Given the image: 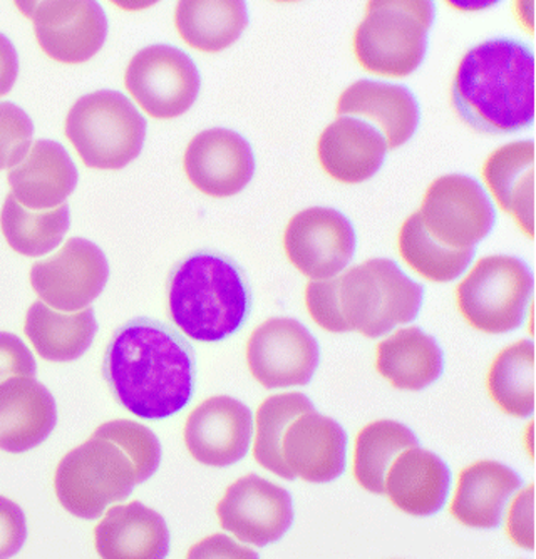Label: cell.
<instances>
[{"label":"cell","instance_id":"30","mask_svg":"<svg viewBox=\"0 0 536 559\" xmlns=\"http://www.w3.org/2000/svg\"><path fill=\"white\" fill-rule=\"evenodd\" d=\"M419 445L409 427L396 420H376L357 435L354 451V477L372 495H384L385 476L397 455Z\"/></svg>","mask_w":536,"mask_h":559},{"label":"cell","instance_id":"19","mask_svg":"<svg viewBox=\"0 0 536 559\" xmlns=\"http://www.w3.org/2000/svg\"><path fill=\"white\" fill-rule=\"evenodd\" d=\"M58 424V405L34 377L0 382V451L22 454L47 441Z\"/></svg>","mask_w":536,"mask_h":559},{"label":"cell","instance_id":"39","mask_svg":"<svg viewBox=\"0 0 536 559\" xmlns=\"http://www.w3.org/2000/svg\"><path fill=\"white\" fill-rule=\"evenodd\" d=\"M36 370L29 347L17 335L0 332V382L11 377H34Z\"/></svg>","mask_w":536,"mask_h":559},{"label":"cell","instance_id":"17","mask_svg":"<svg viewBox=\"0 0 536 559\" xmlns=\"http://www.w3.org/2000/svg\"><path fill=\"white\" fill-rule=\"evenodd\" d=\"M184 444L203 466L228 467L246 457L253 436V416L243 402L228 395L206 399L188 416Z\"/></svg>","mask_w":536,"mask_h":559},{"label":"cell","instance_id":"3","mask_svg":"<svg viewBox=\"0 0 536 559\" xmlns=\"http://www.w3.org/2000/svg\"><path fill=\"white\" fill-rule=\"evenodd\" d=\"M250 309L249 285L227 257L200 251L169 276V317L191 341H225L246 323Z\"/></svg>","mask_w":536,"mask_h":559},{"label":"cell","instance_id":"9","mask_svg":"<svg viewBox=\"0 0 536 559\" xmlns=\"http://www.w3.org/2000/svg\"><path fill=\"white\" fill-rule=\"evenodd\" d=\"M124 86L146 115L175 119L199 99L202 78L184 50L155 44L133 56L124 72Z\"/></svg>","mask_w":536,"mask_h":559},{"label":"cell","instance_id":"23","mask_svg":"<svg viewBox=\"0 0 536 559\" xmlns=\"http://www.w3.org/2000/svg\"><path fill=\"white\" fill-rule=\"evenodd\" d=\"M78 169L62 144L39 140L29 155L9 173L11 193L29 210L58 209L78 187Z\"/></svg>","mask_w":536,"mask_h":559},{"label":"cell","instance_id":"36","mask_svg":"<svg viewBox=\"0 0 536 559\" xmlns=\"http://www.w3.org/2000/svg\"><path fill=\"white\" fill-rule=\"evenodd\" d=\"M34 122L14 103H0V171L21 165L33 147Z\"/></svg>","mask_w":536,"mask_h":559},{"label":"cell","instance_id":"12","mask_svg":"<svg viewBox=\"0 0 536 559\" xmlns=\"http://www.w3.org/2000/svg\"><path fill=\"white\" fill-rule=\"evenodd\" d=\"M17 8L33 21L37 43L52 61L83 64L105 46L108 19L94 0L22 2Z\"/></svg>","mask_w":536,"mask_h":559},{"label":"cell","instance_id":"20","mask_svg":"<svg viewBox=\"0 0 536 559\" xmlns=\"http://www.w3.org/2000/svg\"><path fill=\"white\" fill-rule=\"evenodd\" d=\"M388 143L381 131L364 119L338 116L322 131L317 158L332 180L357 185L371 180L384 165Z\"/></svg>","mask_w":536,"mask_h":559},{"label":"cell","instance_id":"41","mask_svg":"<svg viewBox=\"0 0 536 559\" xmlns=\"http://www.w3.org/2000/svg\"><path fill=\"white\" fill-rule=\"evenodd\" d=\"M190 558H257V552L243 548L224 535H215L193 546Z\"/></svg>","mask_w":536,"mask_h":559},{"label":"cell","instance_id":"35","mask_svg":"<svg viewBox=\"0 0 536 559\" xmlns=\"http://www.w3.org/2000/svg\"><path fill=\"white\" fill-rule=\"evenodd\" d=\"M93 436L115 442L130 455L136 467L138 485L155 476L162 464V444L155 432L143 424L124 419L111 420L97 427Z\"/></svg>","mask_w":536,"mask_h":559},{"label":"cell","instance_id":"25","mask_svg":"<svg viewBox=\"0 0 536 559\" xmlns=\"http://www.w3.org/2000/svg\"><path fill=\"white\" fill-rule=\"evenodd\" d=\"M523 486L516 471L497 461H478L461 471L451 514L468 527L495 530L503 521L508 501Z\"/></svg>","mask_w":536,"mask_h":559},{"label":"cell","instance_id":"33","mask_svg":"<svg viewBox=\"0 0 536 559\" xmlns=\"http://www.w3.org/2000/svg\"><path fill=\"white\" fill-rule=\"evenodd\" d=\"M397 248L407 266L434 284H448L460 278L476 255V248L456 250L436 241L422 225L418 212L401 226Z\"/></svg>","mask_w":536,"mask_h":559},{"label":"cell","instance_id":"42","mask_svg":"<svg viewBox=\"0 0 536 559\" xmlns=\"http://www.w3.org/2000/svg\"><path fill=\"white\" fill-rule=\"evenodd\" d=\"M17 50L4 34H0V97L11 93L17 81Z\"/></svg>","mask_w":536,"mask_h":559},{"label":"cell","instance_id":"26","mask_svg":"<svg viewBox=\"0 0 536 559\" xmlns=\"http://www.w3.org/2000/svg\"><path fill=\"white\" fill-rule=\"evenodd\" d=\"M481 175L500 209L515 218L523 234L533 238L535 143L515 141L498 147L486 159Z\"/></svg>","mask_w":536,"mask_h":559},{"label":"cell","instance_id":"29","mask_svg":"<svg viewBox=\"0 0 536 559\" xmlns=\"http://www.w3.org/2000/svg\"><path fill=\"white\" fill-rule=\"evenodd\" d=\"M175 25L181 39L202 52H222L234 46L249 25V8L241 0L180 2Z\"/></svg>","mask_w":536,"mask_h":559},{"label":"cell","instance_id":"8","mask_svg":"<svg viewBox=\"0 0 536 559\" xmlns=\"http://www.w3.org/2000/svg\"><path fill=\"white\" fill-rule=\"evenodd\" d=\"M533 297V273L519 257L478 260L457 285L461 316L483 334H510L525 322Z\"/></svg>","mask_w":536,"mask_h":559},{"label":"cell","instance_id":"6","mask_svg":"<svg viewBox=\"0 0 536 559\" xmlns=\"http://www.w3.org/2000/svg\"><path fill=\"white\" fill-rule=\"evenodd\" d=\"M146 128V119L124 94L96 91L69 109L64 131L87 168L116 171L140 156Z\"/></svg>","mask_w":536,"mask_h":559},{"label":"cell","instance_id":"18","mask_svg":"<svg viewBox=\"0 0 536 559\" xmlns=\"http://www.w3.org/2000/svg\"><path fill=\"white\" fill-rule=\"evenodd\" d=\"M282 455L294 476L315 485L331 483L346 471V430L331 417L310 411L288 427Z\"/></svg>","mask_w":536,"mask_h":559},{"label":"cell","instance_id":"7","mask_svg":"<svg viewBox=\"0 0 536 559\" xmlns=\"http://www.w3.org/2000/svg\"><path fill=\"white\" fill-rule=\"evenodd\" d=\"M138 485L136 467L123 449L94 438L69 451L58 464L55 489L68 513L97 520L112 502L123 501Z\"/></svg>","mask_w":536,"mask_h":559},{"label":"cell","instance_id":"13","mask_svg":"<svg viewBox=\"0 0 536 559\" xmlns=\"http://www.w3.org/2000/svg\"><path fill=\"white\" fill-rule=\"evenodd\" d=\"M109 265L102 248L71 238L51 259L34 263L31 285L44 304L59 312L87 309L105 290Z\"/></svg>","mask_w":536,"mask_h":559},{"label":"cell","instance_id":"11","mask_svg":"<svg viewBox=\"0 0 536 559\" xmlns=\"http://www.w3.org/2000/svg\"><path fill=\"white\" fill-rule=\"evenodd\" d=\"M247 364L265 389L307 385L321 364V347L310 330L296 319L275 317L253 330L247 344Z\"/></svg>","mask_w":536,"mask_h":559},{"label":"cell","instance_id":"37","mask_svg":"<svg viewBox=\"0 0 536 559\" xmlns=\"http://www.w3.org/2000/svg\"><path fill=\"white\" fill-rule=\"evenodd\" d=\"M307 312L313 322L332 334L349 332L343 317L338 313L335 295V276L327 280H312L306 288Z\"/></svg>","mask_w":536,"mask_h":559},{"label":"cell","instance_id":"14","mask_svg":"<svg viewBox=\"0 0 536 559\" xmlns=\"http://www.w3.org/2000/svg\"><path fill=\"white\" fill-rule=\"evenodd\" d=\"M357 237L344 213L313 206L288 222L284 248L291 265L312 280H327L349 266Z\"/></svg>","mask_w":536,"mask_h":559},{"label":"cell","instance_id":"28","mask_svg":"<svg viewBox=\"0 0 536 559\" xmlns=\"http://www.w3.org/2000/svg\"><path fill=\"white\" fill-rule=\"evenodd\" d=\"M97 322L91 307L81 312H56L44 301L27 310L24 334L49 362H74L93 345Z\"/></svg>","mask_w":536,"mask_h":559},{"label":"cell","instance_id":"5","mask_svg":"<svg viewBox=\"0 0 536 559\" xmlns=\"http://www.w3.org/2000/svg\"><path fill=\"white\" fill-rule=\"evenodd\" d=\"M436 19L429 0H374L354 33V55L362 69L401 80L413 74L428 52Z\"/></svg>","mask_w":536,"mask_h":559},{"label":"cell","instance_id":"21","mask_svg":"<svg viewBox=\"0 0 536 559\" xmlns=\"http://www.w3.org/2000/svg\"><path fill=\"white\" fill-rule=\"evenodd\" d=\"M338 116H362L378 122L388 150H397L418 131L421 108L409 87L382 81L360 80L337 100Z\"/></svg>","mask_w":536,"mask_h":559},{"label":"cell","instance_id":"22","mask_svg":"<svg viewBox=\"0 0 536 559\" xmlns=\"http://www.w3.org/2000/svg\"><path fill=\"white\" fill-rule=\"evenodd\" d=\"M451 488V471L440 455L426 449H406L385 476L384 495L394 508L410 516H432L443 510Z\"/></svg>","mask_w":536,"mask_h":559},{"label":"cell","instance_id":"40","mask_svg":"<svg viewBox=\"0 0 536 559\" xmlns=\"http://www.w3.org/2000/svg\"><path fill=\"white\" fill-rule=\"evenodd\" d=\"M533 492L535 486L529 485L525 491L516 496L507 516V531L511 542L520 548H535V531H533Z\"/></svg>","mask_w":536,"mask_h":559},{"label":"cell","instance_id":"31","mask_svg":"<svg viewBox=\"0 0 536 559\" xmlns=\"http://www.w3.org/2000/svg\"><path fill=\"white\" fill-rule=\"evenodd\" d=\"M69 223L71 213L65 203L37 212L22 206L12 193L5 198L0 212V230L9 247L26 257H43L56 250L68 234Z\"/></svg>","mask_w":536,"mask_h":559},{"label":"cell","instance_id":"1","mask_svg":"<svg viewBox=\"0 0 536 559\" xmlns=\"http://www.w3.org/2000/svg\"><path fill=\"white\" fill-rule=\"evenodd\" d=\"M194 354L174 330L136 319L106 348L103 376L116 401L141 419L158 420L187 407L194 391Z\"/></svg>","mask_w":536,"mask_h":559},{"label":"cell","instance_id":"27","mask_svg":"<svg viewBox=\"0 0 536 559\" xmlns=\"http://www.w3.org/2000/svg\"><path fill=\"white\" fill-rule=\"evenodd\" d=\"M376 369L400 391H422L443 376L444 355L419 326L397 330L378 345Z\"/></svg>","mask_w":536,"mask_h":559},{"label":"cell","instance_id":"34","mask_svg":"<svg viewBox=\"0 0 536 559\" xmlns=\"http://www.w3.org/2000/svg\"><path fill=\"white\" fill-rule=\"evenodd\" d=\"M315 411L312 401L300 392L272 395L257 411V438L253 457L260 466L284 479H296L284 463L282 442L285 432L297 417Z\"/></svg>","mask_w":536,"mask_h":559},{"label":"cell","instance_id":"38","mask_svg":"<svg viewBox=\"0 0 536 559\" xmlns=\"http://www.w3.org/2000/svg\"><path fill=\"white\" fill-rule=\"evenodd\" d=\"M26 539V514L17 502L0 496V558L17 555Z\"/></svg>","mask_w":536,"mask_h":559},{"label":"cell","instance_id":"10","mask_svg":"<svg viewBox=\"0 0 536 559\" xmlns=\"http://www.w3.org/2000/svg\"><path fill=\"white\" fill-rule=\"evenodd\" d=\"M418 213L436 241L456 250L476 248L497 223L490 197L466 175H446L432 181Z\"/></svg>","mask_w":536,"mask_h":559},{"label":"cell","instance_id":"4","mask_svg":"<svg viewBox=\"0 0 536 559\" xmlns=\"http://www.w3.org/2000/svg\"><path fill=\"white\" fill-rule=\"evenodd\" d=\"M338 313L347 330L378 338L419 316L425 287L396 262L371 259L335 276Z\"/></svg>","mask_w":536,"mask_h":559},{"label":"cell","instance_id":"24","mask_svg":"<svg viewBox=\"0 0 536 559\" xmlns=\"http://www.w3.org/2000/svg\"><path fill=\"white\" fill-rule=\"evenodd\" d=\"M97 555L108 559H159L169 551V530L162 514L143 502L111 508L94 530Z\"/></svg>","mask_w":536,"mask_h":559},{"label":"cell","instance_id":"16","mask_svg":"<svg viewBox=\"0 0 536 559\" xmlns=\"http://www.w3.org/2000/svg\"><path fill=\"white\" fill-rule=\"evenodd\" d=\"M183 168L190 183L206 197L230 198L252 181L255 155L241 134L213 128L188 143Z\"/></svg>","mask_w":536,"mask_h":559},{"label":"cell","instance_id":"15","mask_svg":"<svg viewBox=\"0 0 536 559\" xmlns=\"http://www.w3.org/2000/svg\"><path fill=\"white\" fill-rule=\"evenodd\" d=\"M216 516L225 531L262 548L287 535L294 524V501L287 489L249 474L227 489Z\"/></svg>","mask_w":536,"mask_h":559},{"label":"cell","instance_id":"32","mask_svg":"<svg viewBox=\"0 0 536 559\" xmlns=\"http://www.w3.org/2000/svg\"><path fill=\"white\" fill-rule=\"evenodd\" d=\"M495 404L508 416L529 417L535 409V345L519 341L497 355L486 377Z\"/></svg>","mask_w":536,"mask_h":559},{"label":"cell","instance_id":"2","mask_svg":"<svg viewBox=\"0 0 536 559\" xmlns=\"http://www.w3.org/2000/svg\"><path fill=\"white\" fill-rule=\"evenodd\" d=\"M451 105L476 133L515 134L535 118V56L510 37L485 40L461 58Z\"/></svg>","mask_w":536,"mask_h":559}]
</instances>
